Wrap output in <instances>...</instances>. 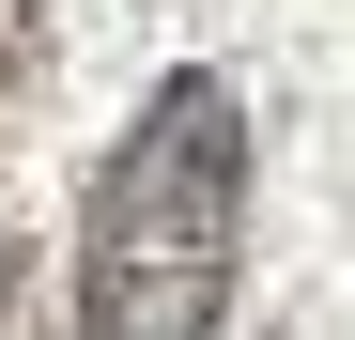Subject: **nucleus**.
I'll return each instance as SVG.
<instances>
[{
    "label": "nucleus",
    "instance_id": "2",
    "mask_svg": "<svg viewBox=\"0 0 355 340\" xmlns=\"http://www.w3.org/2000/svg\"><path fill=\"white\" fill-rule=\"evenodd\" d=\"M0 340H46V232L0 201Z\"/></svg>",
    "mask_w": 355,
    "mask_h": 340
},
{
    "label": "nucleus",
    "instance_id": "3",
    "mask_svg": "<svg viewBox=\"0 0 355 340\" xmlns=\"http://www.w3.org/2000/svg\"><path fill=\"white\" fill-rule=\"evenodd\" d=\"M31 62H46V0H0V108L31 93Z\"/></svg>",
    "mask_w": 355,
    "mask_h": 340
},
{
    "label": "nucleus",
    "instance_id": "1",
    "mask_svg": "<svg viewBox=\"0 0 355 340\" xmlns=\"http://www.w3.org/2000/svg\"><path fill=\"white\" fill-rule=\"evenodd\" d=\"M232 248H248V93L216 62H170L78 186V340H216Z\"/></svg>",
    "mask_w": 355,
    "mask_h": 340
}]
</instances>
